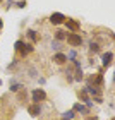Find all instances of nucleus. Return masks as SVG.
<instances>
[{"label": "nucleus", "mask_w": 115, "mask_h": 120, "mask_svg": "<svg viewBox=\"0 0 115 120\" xmlns=\"http://www.w3.org/2000/svg\"><path fill=\"white\" fill-rule=\"evenodd\" d=\"M19 88H23L21 84H10V89L12 91H19Z\"/></svg>", "instance_id": "2eb2a0df"}, {"label": "nucleus", "mask_w": 115, "mask_h": 120, "mask_svg": "<svg viewBox=\"0 0 115 120\" xmlns=\"http://www.w3.org/2000/svg\"><path fill=\"white\" fill-rule=\"evenodd\" d=\"M81 79H83V70L77 69V72H76V81H81Z\"/></svg>", "instance_id": "4468645a"}, {"label": "nucleus", "mask_w": 115, "mask_h": 120, "mask_svg": "<svg viewBox=\"0 0 115 120\" xmlns=\"http://www.w3.org/2000/svg\"><path fill=\"white\" fill-rule=\"evenodd\" d=\"M64 19H65L64 14H60V12H55V14L50 15V22H52V24H62Z\"/></svg>", "instance_id": "20e7f679"}, {"label": "nucleus", "mask_w": 115, "mask_h": 120, "mask_svg": "<svg viewBox=\"0 0 115 120\" xmlns=\"http://www.w3.org/2000/svg\"><path fill=\"white\" fill-rule=\"evenodd\" d=\"M67 43L70 46H79L81 43H83V38H81L77 33H70V34H67Z\"/></svg>", "instance_id": "f257e3e1"}, {"label": "nucleus", "mask_w": 115, "mask_h": 120, "mask_svg": "<svg viewBox=\"0 0 115 120\" xmlns=\"http://www.w3.org/2000/svg\"><path fill=\"white\" fill-rule=\"evenodd\" d=\"M64 120H72L74 118V110H69V112H65L64 115H62Z\"/></svg>", "instance_id": "1a4fd4ad"}, {"label": "nucleus", "mask_w": 115, "mask_h": 120, "mask_svg": "<svg viewBox=\"0 0 115 120\" xmlns=\"http://www.w3.org/2000/svg\"><path fill=\"white\" fill-rule=\"evenodd\" d=\"M46 98V93L43 91V89H34L33 91V101L34 103H40V101H43Z\"/></svg>", "instance_id": "7ed1b4c3"}, {"label": "nucleus", "mask_w": 115, "mask_h": 120, "mask_svg": "<svg viewBox=\"0 0 115 120\" xmlns=\"http://www.w3.org/2000/svg\"><path fill=\"white\" fill-rule=\"evenodd\" d=\"M52 48H55V50H58V48H60V43H58V41H52Z\"/></svg>", "instance_id": "dca6fc26"}, {"label": "nucleus", "mask_w": 115, "mask_h": 120, "mask_svg": "<svg viewBox=\"0 0 115 120\" xmlns=\"http://www.w3.org/2000/svg\"><path fill=\"white\" fill-rule=\"evenodd\" d=\"M112 60H113V55L110 52H107V53H103V57H101V62H103V67H108V65L112 64Z\"/></svg>", "instance_id": "39448f33"}, {"label": "nucleus", "mask_w": 115, "mask_h": 120, "mask_svg": "<svg viewBox=\"0 0 115 120\" xmlns=\"http://www.w3.org/2000/svg\"><path fill=\"white\" fill-rule=\"evenodd\" d=\"M74 112H81V113H88V108L83 105H74Z\"/></svg>", "instance_id": "9d476101"}, {"label": "nucleus", "mask_w": 115, "mask_h": 120, "mask_svg": "<svg viewBox=\"0 0 115 120\" xmlns=\"http://www.w3.org/2000/svg\"><path fill=\"white\" fill-rule=\"evenodd\" d=\"M0 28H2V19H0Z\"/></svg>", "instance_id": "6ab92c4d"}, {"label": "nucleus", "mask_w": 115, "mask_h": 120, "mask_svg": "<svg viewBox=\"0 0 115 120\" xmlns=\"http://www.w3.org/2000/svg\"><path fill=\"white\" fill-rule=\"evenodd\" d=\"M113 120H115V118H113Z\"/></svg>", "instance_id": "aec40b11"}, {"label": "nucleus", "mask_w": 115, "mask_h": 120, "mask_svg": "<svg viewBox=\"0 0 115 120\" xmlns=\"http://www.w3.org/2000/svg\"><path fill=\"white\" fill-rule=\"evenodd\" d=\"M28 34H29V38H31L33 41H36V31H33V29H29V31H28Z\"/></svg>", "instance_id": "ddd939ff"}, {"label": "nucleus", "mask_w": 115, "mask_h": 120, "mask_svg": "<svg viewBox=\"0 0 115 120\" xmlns=\"http://www.w3.org/2000/svg\"><path fill=\"white\" fill-rule=\"evenodd\" d=\"M15 50H19L21 52V55H26V53H29V52H33V46L31 45H26V43H23V41H15Z\"/></svg>", "instance_id": "f03ea898"}, {"label": "nucleus", "mask_w": 115, "mask_h": 120, "mask_svg": "<svg viewBox=\"0 0 115 120\" xmlns=\"http://www.w3.org/2000/svg\"><path fill=\"white\" fill-rule=\"evenodd\" d=\"M55 38H57V40H65V38H67V34H65V31H57Z\"/></svg>", "instance_id": "f8f14e48"}, {"label": "nucleus", "mask_w": 115, "mask_h": 120, "mask_svg": "<svg viewBox=\"0 0 115 120\" xmlns=\"http://www.w3.org/2000/svg\"><path fill=\"white\" fill-rule=\"evenodd\" d=\"M67 28H69L70 31H74V33H76V31L79 29V24L76 22V21H72V19H67Z\"/></svg>", "instance_id": "0eeeda50"}, {"label": "nucleus", "mask_w": 115, "mask_h": 120, "mask_svg": "<svg viewBox=\"0 0 115 120\" xmlns=\"http://www.w3.org/2000/svg\"><path fill=\"white\" fill-rule=\"evenodd\" d=\"M17 7H21V9L26 7V2H19V4H17Z\"/></svg>", "instance_id": "f3484780"}, {"label": "nucleus", "mask_w": 115, "mask_h": 120, "mask_svg": "<svg viewBox=\"0 0 115 120\" xmlns=\"http://www.w3.org/2000/svg\"><path fill=\"white\" fill-rule=\"evenodd\" d=\"M89 50H91L93 53H98V52H100V46H98V43H95V41H93L91 45H89Z\"/></svg>", "instance_id": "9b49d317"}, {"label": "nucleus", "mask_w": 115, "mask_h": 120, "mask_svg": "<svg viewBox=\"0 0 115 120\" xmlns=\"http://www.w3.org/2000/svg\"><path fill=\"white\" fill-rule=\"evenodd\" d=\"M53 60H55L57 64H64L65 60H67V55H64V53H57V55L53 57Z\"/></svg>", "instance_id": "6e6552de"}, {"label": "nucleus", "mask_w": 115, "mask_h": 120, "mask_svg": "<svg viewBox=\"0 0 115 120\" xmlns=\"http://www.w3.org/2000/svg\"><path fill=\"white\" fill-rule=\"evenodd\" d=\"M40 112H41V108H40V105H38V103L29 106V113H31L33 117H38V115H40Z\"/></svg>", "instance_id": "423d86ee"}, {"label": "nucleus", "mask_w": 115, "mask_h": 120, "mask_svg": "<svg viewBox=\"0 0 115 120\" xmlns=\"http://www.w3.org/2000/svg\"><path fill=\"white\" fill-rule=\"evenodd\" d=\"M69 58H76V52H70L69 53Z\"/></svg>", "instance_id": "a211bd4d"}]
</instances>
